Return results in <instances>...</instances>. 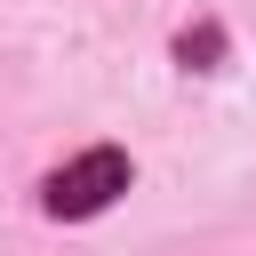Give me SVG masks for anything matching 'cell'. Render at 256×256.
Masks as SVG:
<instances>
[{
	"label": "cell",
	"instance_id": "obj_1",
	"mask_svg": "<svg viewBox=\"0 0 256 256\" xmlns=\"http://www.w3.org/2000/svg\"><path fill=\"white\" fill-rule=\"evenodd\" d=\"M120 192H128V152H120V144H96V152L64 160V168L40 184L48 216H96V208H112Z\"/></svg>",
	"mask_w": 256,
	"mask_h": 256
}]
</instances>
